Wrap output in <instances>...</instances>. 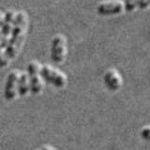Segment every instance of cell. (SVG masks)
Masks as SVG:
<instances>
[{"label":"cell","instance_id":"10","mask_svg":"<svg viewBox=\"0 0 150 150\" xmlns=\"http://www.w3.org/2000/svg\"><path fill=\"white\" fill-rule=\"evenodd\" d=\"M138 2H139V0H125V2H124L125 11L128 12L133 11L134 9L138 7Z\"/></svg>","mask_w":150,"mask_h":150},{"label":"cell","instance_id":"3","mask_svg":"<svg viewBox=\"0 0 150 150\" xmlns=\"http://www.w3.org/2000/svg\"><path fill=\"white\" fill-rule=\"evenodd\" d=\"M40 69V65L37 61H32L27 65V73L30 80V92L34 95L40 94L43 88Z\"/></svg>","mask_w":150,"mask_h":150},{"label":"cell","instance_id":"9","mask_svg":"<svg viewBox=\"0 0 150 150\" xmlns=\"http://www.w3.org/2000/svg\"><path fill=\"white\" fill-rule=\"evenodd\" d=\"M30 91V80L28 73L21 72L18 81V95L20 97H25Z\"/></svg>","mask_w":150,"mask_h":150},{"label":"cell","instance_id":"11","mask_svg":"<svg viewBox=\"0 0 150 150\" xmlns=\"http://www.w3.org/2000/svg\"><path fill=\"white\" fill-rule=\"evenodd\" d=\"M140 136L143 140L146 141V142H150V126L144 127L140 131Z\"/></svg>","mask_w":150,"mask_h":150},{"label":"cell","instance_id":"4","mask_svg":"<svg viewBox=\"0 0 150 150\" xmlns=\"http://www.w3.org/2000/svg\"><path fill=\"white\" fill-rule=\"evenodd\" d=\"M67 41L63 35H56L52 40L51 59L55 64H61L65 60L67 52Z\"/></svg>","mask_w":150,"mask_h":150},{"label":"cell","instance_id":"7","mask_svg":"<svg viewBox=\"0 0 150 150\" xmlns=\"http://www.w3.org/2000/svg\"><path fill=\"white\" fill-rule=\"evenodd\" d=\"M98 12L102 16H109L119 14L125 9L124 4L118 0L102 2L98 6Z\"/></svg>","mask_w":150,"mask_h":150},{"label":"cell","instance_id":"8","mask_svg":"<svg viewBox=\"0 0 150 150\" xmlns=\"http://www.w3.org/2000/svg\"><path fill=\"white\" fill-rule=\"evenodd\" d=\"M103 81H104V83L108 88V90L112 92L119 90L122 86L121 75L115 69H110L107 70L104 74V77H103Z\"/></svg>","mask_w":150,"mask_h":150},{"label":"cell","instance_id":"12","mask_svg":"<svg viewBox=\"0 0 150 150\" xmlns=\"http://www.w3.org/2000/svg\"><path fill=\"white\" fill-rule=\"evenodd\" d=\"M150 5V0H139L138 2V8L140 9H144Z\"/></svg>","mask_w":150,"mask_h":150},{"label":"cell","instance_id":"1","mask_svg":"<svg viewBox=\"0 0 150 150\" xmlns=\"http://www.w3.org/2000/svg\"><path fill=\"white\" fill-rule=\"evenodd\" d=\"M28 18L25 11H19L16 14L13 29L8 39L6 48L2 50L1 67L4 68L17 55L25 40L27 29Z\"/></svg>","mask_w":150,"mask_h":150},{"label":"cell","instance_id":"5","mask_svg":"<svg viewBox=\"0 0 150 150\" xmlns=\"http://www.w3.org/2000/svg\"><path fill=\"white\" fill-rule=\"evenodd\" d=\"M16 14L12 11H8L1 19V49L4 50L8 42V39L13 29Z\"/></svg>","mask_w":150,"mask_h":150},{"label":"cell","instance_id":"6","mask_svg":"<svg viewBox=\"0 0 150 150\" xmlns=\"http://www.w3.org/2000/svg\"><path fill=\"white\" fill-rule=\"evenodd\" d=\"M19 77H20V72L18 70H12L8 73L4 90V97L6 100L11 101L17 96Z\"/></svg>","mask_w":150,"mask_h":150},{"label":"cell","instance_id":"13","mask_svg":"<svg viewBox=\"0 0 150 150\" xmlns=\"http://www.w3.org/2000/svg\"><path fill=\"white\" fill-rule=\"evenodd\" d=\"M40 150H55V149L53 146H51V145H42Z\"/></svg>","mask_w":150,"mask_h":150},{"label":"cell","instance_id":"2","mask_svg":"<svg viewBox=\"0 0 150 150\" xmlns=\"http://www.w3.org/2000/svg\"><path fill=\"white\" fill-rule=\"evenodd\" d=\"M41 77L47 83H49L56 88H63L67 83L66 75L49 65L42 66L40 69Z\"/></svg>","mask_w":150,"mask_h":150}]
</instances>
